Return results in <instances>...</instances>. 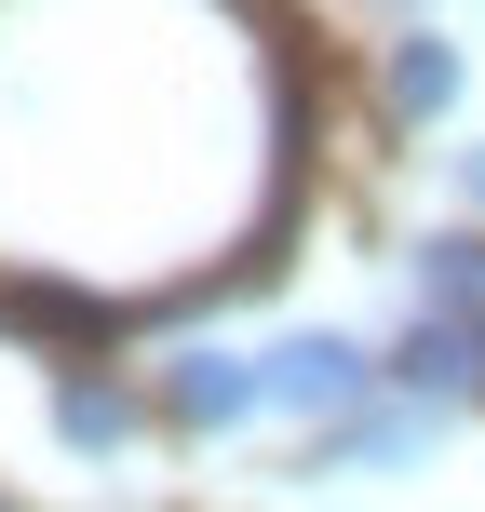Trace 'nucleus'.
Wrapping results in <instances>:
<instances>
[{
  "label": "nucleus",
  "instance_id": "9",
  "mask_svg": "<svg viewBox=\"0 0 485 512\" xmlns=\"http://www.w3.org/2000/svg\"><path fill=\"white\" fill-rule=\"evenodd\" d=\"M459 203H485V149H459Z\"/></svg>",
  "mask_w": 485,
  "mask_h": 512
},
{
  "label": "nucleus",
  "instance_id": "3",
  "mask_svg": "<svg viewBox=\"0 0 485 512\" xmlns=\"http://www.w3.org/2000/svg\"><path fill=\"white\" fill-rule=\"evenodd\" d=\"M162 418H176V432H243V418H270V351H176L162 364Z\"/></svg>",
  "mask_w": 485,
  "mask_h": 512
},
{
  "label": "nucleus",
  "instance_id": "4",
  "mask_svg": "<svg viewBox=\"0 0 485 512\" xmlns=\"http://www.w3.org/2000/svg\"><path fill=\"white\" fill-rule=\"evenodd\" d=\"M432 432H445V405H351V418H324L310 432V472H405V459H432Z\"/></svg>",
  "mask_w": 485,
  "mask_h": 512
},
{
  "label": "nucleus",
  "instance_id": "1",
  "mask_svg": "<svg viewBox=\"0 0 485 512\" xmlns=\"http://www.w3.org/2000/svg\"><path fill=\"white\" fill-rule=\"evenodd\" d=\"M283 68L243 0H0V283L149 310L283 203Z\"/></svg>",
  "mask_w": 485,
  "mask_h": 512
},
{
  "label": "nucleus",
  "instance_id": "7",
  "mask_svg": "<svg viewBox=\"0 0 485 512\" xmlns=\"http://www.w3.org/2000/svg\"><path fill=\"white\" fill-rule=\"evenodd\" d=\"M418 310H485V230H432L418 243Z\"/></svg>",
  "mask_w": 485,
  "mask_h": 512
},
{
  "label": "nucleus",
  "instance_id": "8",
  "mask_svg": "<svg viewBox=\"0 0 485 512\" xmlns=\"http://www.w3.org/2000/svg\"><path fill=\"white\" fill-rule=\"evenodd\" d=\"M54 432H68L81 459H122V445H135V405L108 378H68V391H54Z\"/></svg>",
  "mask_w": 485,
  "mask_h": 512
},
{
  "label": "nucleus",
  "instance_id": "5",
  "mask_svg": "<svg viewBox=\"0 0 485 512\" xmlns=\"http://www.w3.org/2000/svg\"><path fill=\"white\" fill-rule=\"evenodd\" d=\"M391 378H405L418 405H485V310H418L405 351H391Z\"/></svg>",
  "mask_w": 485,
  "mask_h": 512
},
{
  "label": "nucleus",
  "instance_id": "2",
  "mask_svg": "<svg viewBox=\"0 0 485 512\" xmlns=\"http://www.w3.org/2000/svg\"><path fill=\"white\" fill-rule=\"evenodd\" d=\"M378 378L391 364L364 351V337H337V324H297V337H270V418H351V405H378Z\"/></svg>",
  "mask_w": 485,
  "mask_h": 512
},
{
  "label": "nucleus",
  "instance_id": "6",
  "mask_svg": "<svg viewBox=\"0 0 485 512\" xmlns=\"http://www.w3.org/2000/svg\"><path fill=\"white\" fill-rule=\"evenodd\" d=\"M459 95H472V54L445 41V27H405V41H391V108H405V122H445Z\"/></svg>",
  "mask_w": 485,
  "mask_h": 512
}]
</instances>
